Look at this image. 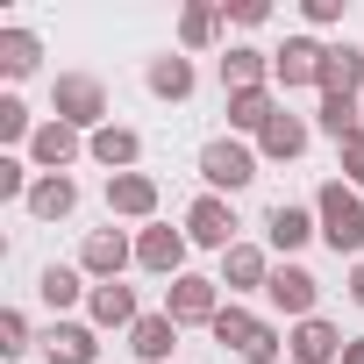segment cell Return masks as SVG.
Segmentation results:
<instances>
[{"mask_svg":"<svg viewBox=\"0 0 364 364\" xmlns=\"http://www.w3.org/2000/svg\"><path fill=\"white\" fill-rule=\"evenodd\" d=\"M208 336H215L222 350H236L243 364H286V336H279V321H264V314L243 307V300H222V314L208 321Z\"/></svg>","mask_w":364,"mask_h":364,"instance_id":"cell-1","label":"cell"},{"mask_svg":"<svg viewBox=\"0 0 364 364\" xmlns=\"http://www.w3.org/2000/svg\"><path fill=\"white\" fill-rule=\"evenodd\" d=\"M314 222H321V243L336 257H364V193L357 186L321 178V186H314Z\"/></svg>","mask_w":364,"mask_h":364,"instance_id":"cell-2","label":"cell"},{"mask_svg":"<svg viewBox=\"0 0 364 364\" xmlns=\"http://www.w3.org/2000/svg\"><path fill=\"white\" fill-rule=\"evenodd\" d=\"M257 143H243V136H215V143H200V186L208 193H222V200H236L250 178H257Z\"/></svg>","mask_w":364,"mask_h":364,"instance_id":"cell-3","label":"cell"},{"mask_svg":"<svg viewBox=\"0 0 364 364\" xmlns=\"http://www.w3.org/2000/svg\"><path fill=\"white\" fill-rule=\"evenodd\" d=\"M50 114L72 122L79 136H93V129L114 122V114H107V86H100L93 72H58V86H50Z\"/></svg>","mask_w":364,"mask_h":364,"instance_id":"cell-4","label":"cell"},{"mask_svg":"<svg viewBox=\"0 0 364 364\" xmlns=\"http://www.w3.org/2000/svg\"><path fill=\"white\" fill-rule=\"evenodd\" d=\"M178 229H186V243H193V250H215V257L243 243L236 200H222V193H193V208H186V222H178Z\"/></svg>","mask_w":364,"mask_h":364,"instance_id":"cell-5","label":"cell"},{"mask_svg":"<svg viewBox=\"0 0 364 364\" xmlns=\"http://www.w3.org/2000/svg\"><path fill=\"white\" fill-rule=\"evenodd\" d=\"M129 264H136V236H129V229H86V243H79V272H86L93 286H114Z\"/></svg>","mask_w":364,"mask_h":364,"instance_id":"cell-6","label":"cell"},{"mask_svg":"<svg viewBox=\"0 0 364 364\" xmlns=\"http://www.w3.org/2000/svg\"><path fill=\"white\" fill-rule=\"evenodd\" d=\"M186 229H171V222H150V229H136V264L150 272V279H186Z\"/></svg>","mask_w":364,"mask_h":364,"instance_id":"cell-7","label":"cell"},{"mask_svg":"<svg viewBox=\"0 0 364 364\" xmlns=\"http://www.w3.org/2000/svg\"><path fill=\"white\" fill-rule=\"evenodd\" d=\"M164 314H171L178 328H208V321L222 314V279H200V272L171 279V286H164Z\"/></svg>","mask_w":364,"mask_h":364,"instance_id":"cell-8","label":"cell"},{"mask_svg":"<svg viewBox=\"0 0 364 364\" xmlns=\"http://www.w3.org/2000/svg\"><path fill=\"white\" fill-rule=\"evenodd\" d=\"M22 157H29V164H36L43 178H58V171H72V164L86 157V136H79L72 122H58V114H43V129L29 136V150H22Z\"/></svg>","mask_w":364,"mask_h":364,"instance_id":"cell-9","label":"cell"},{"mask_svg":"<svg viewBox=\"0 0 364 364\" xmlns=\"http://www.w3.org/2000/svg\"><path fill=\"white\" fill-rule=\"evenodd\" d=\"M264 300H272V314H286V321H307V314H314V300H321V279H314L307 264H272V286H264Z\"/></svg>","mask_w":364,"mask_h":364,"instance_id":"cell-10","label":"cell"},{"mask_svg":"<svg viewBox=\"0 0 364 364\" xmlns=\"http://www.w3.org/2000/svg\"><path fill=\"white\" fill-rule=\"evenodd\" d=\"M343 328L336 321H321V314H307V321H293L286 328V364H343Z\"/></svg>","mask_w":364,"mask_h":364,"instance_id":"cell-11","label":"cell"},{"mask_svg":"<svg viewBox=\"0 0 364 364\" xmlns=\"http://www.w3.org/2000/svg\"><path fill=\"white\" fill-rule=\"evenodd\" d=\"M321 58H328V43H314V36H286L279 50H272V86H321Z\"/></svg>","mask_w":364,"mask_h":364,"instance_id":"cell-12","label":"cell"},{"mask_svg":"<svg viewBox=\"0 0 364 364\" xmlns=\"http://www.w3.org/2000/svg\"><path fill=\"white\" fill-rule=\"evenodd\" d=\"M321 236V222H314V208H300V200H279L272 215H264V250H279L286 264H293V250H307Z\"/></svg>","mask_w":364,"mask_h":364,"instance_id":"cell-13","label":"cell"},{"mask_svg":"<svg viewBox=\"0 0 364 364\" xmlns=\"http://www.w3.org/2000/svg\"><path fill=\"white\" fill-rule=\"evenodd\" d=\"M264 286H272V250H264V243H236V250H222V293H229V300L264 293Z\"/></svg>","mask_w":364,"mask_h":364,"instance_id":"cell-14","label":"cell"},{"mask_svg":"<svg viewBox=\"0 0 364 364\" xmlns=\"http://www.w3.org/2000/svg\"><path fill=\"white\" fill-rule=\"evenodd\" d=\"M321 100H364V50L343 36V43H328V58H321V86H314Z\"/></svg>","mask_w":364,"mask_h":364,"instance_id":"cell-15","label":"cell"},{"mask_svg":"<svg viewBox=\"0 0 364 364\" xmlns=\"http://www.w3.org/2000/svg\"><path fill=\"white\" fill-rule=\"evenodd\" d=\"M43 364H100V328L93 321H50L43 328Z\"/></svg>","mask_w":364,"mask_h":364,"instance_id":"cell-16","label":"cell"},{"mask_svg":"<svg viewBox=\"0 0 364 364\" xmlns=\"http://www.w3.org/2000/svg\"><path fill=\"white\" fill-rule=\"evenodd\" d=\"M107 215L114 222H157V178L150 171H122V178H107Z\"/></svg>","mask_w":364,"mask_h":364,"instance_id":"cell-17","label":"cell"},{"mask_svg":"<svg viewBox=\"0 0 364 364\" xmlns=\"http://www.w3.org/2000/svg\"><path fill=\"white\" fill-rule=\"evenodd\" d=\"M86 157H93V164H107V178H122V171H136V164H143V136H136L129 122H107V129H93V136H86Z\"/></svg>","mask_w":364,"mask_h":364,"instance_id":"cell-18","label":"cell"},{"mask_svg":"<svg viewBox=\"0 0 364 364\" xmlns=\"http://www.w3.org/2000/svg\"><path fill=\"white\" fill-rule=\"evenodd\" d=\"M222 29H229L222 0H186V8H178V50H186V58L215 50V43H222Z\"/></svg>","mask_w":364,"mask_h":364,"instance_id":"cell-19","label":"cell"},{"mask_svg":"<svg viewBox=\"0 0 364 364\" xmlns=\"http://www.w3.org/2000/svg\"><path fill=\"white\" fill-rule=\"evenodd\" d=\"M286 107H279V86H250V93H229V136H264L272 122H279Z\"/></svg>","mask_w":364,"mask_h":364,"instance_id":"cell-20","label":"cell"},{"mask_svg":"<svg viewBox=\"0 0 364 364\" xmlns=\"http://www.w3.org/2000/svg\"><path fill=\"white\" fill-rule=\"evenodd\" d=\"M307 143H314V122L286 107V114L257 136V157H264V164H293V157H307Z\"/></svg>","mask_w":364,"mask_h":364,"instance_id":"cell-21","label":"cell"},{"mask_svg":"<svg viewBox=\"0 0 364 364\" xmlns=\"http://www.w3.org/2000/svg\"><path fill=\"white\" fill-rule=\"evenodd\" d=\"M36 293H43V307L65 321L79 300H93V279H86L79 264H43V272H36Z\"/></svg>","mask_w":364,"mask_h":364,"instance_id":"cell-22","label":"cell"},{"mask_svg":"<svg viewBox=\"0 0 364 364\" xmlns=\"http://www.w3.org/2000/svg\"><path fill=\"white\" fill-rule=\"evenodd\" d=\"M250 86H272V50L229 43V50H222V93H250Z\"/></svg>","mask_w":364,"mask_h":364,"instance_id":"cell-23","label":"cell"},{"mask_svg":"<svg viewBox=\"0 0 364 364\" xmlns=\"http://www.w3.org/2000/svg\"><path fill=\"white\" fill-rule=\"evenodd\" d=\"M86 321H93V328H122V336H129V328L143 321V307H136V286H122V279H114V286H93V300H86Z\"/></svg>","mask_w":364,"mask_h":364,"instance_id":"cell-24","label":"cell"},{"mask_svg":"<svg viewBox=\"0 0 364 364\" xmlns=\"http://www.w3.org/2000/svg\"><path fill=\"white\" fill-rule=\"evenodd\" d=\"M143 86H150L157 100H193V86H200V72H193V58H186V50H164V58H150V72H143Z\"/></svg>","mask_w":364,"mask_h":364,"instance_id":"cell-25","label":"cell"},{"mask_svg":"<svg viewBox=\"0 0 364 364\" xmlns=\"http://www.w3.org/2000/svg\"><path fill=\"white\" fill-rule=\"evenodd\" d=\"M22 208H29V222H65V215L79 208V178H72V171H58V178L36 171V186H29Z\"/></svg>","mask_w":364,"mask_h":364,"instance_id":"cell-26","label":"cell"},{"mask_svg":"<svg viewBox=\"0 0 364 364\" xmlns=\"http://www.w3.org/2000/svg\"><path fill=\"white\" fill-rule=\"evenodd\" d=\"M129 350L143 357V364H171V350H178V321L157 307V314H143L136 328H129Z\"/></svg>","mask_w":364,"mask_h":364,"instance_id":"cell-27","label":"cell"},{"mask_svg":"<svg viewBox=\"0 0 364 364\" xmlns=\"http://www.w3.org/2000/svg\"><path fill=\"white\" fill-rule=\"evenodd\" d=\"M36 65H43V36L22 29V22H8V29H0V79H29Z\"/></svg>","mask_w":364,"mask_h":364,"instance_id":"cell-28","label":"cell"},{"mask_svg":"<svg viewBox=\"0 0 364 364\" xmlns=\"http://www.w3.org/2000/svg\"><path fill=\"white\" fill-rule=\"evenodd\" d=\"M357 129H364V100H321V107H314V136H328L336 150H343Z\"/></svg>","mask_w":364,"mask_h":364,"instance_id":"cell-29","label":"cell"},{"mask_svg":"<svg viewBox=\"0 0 364 364\" xmlns=\"http://www.w3.org/2000/svg\"><path fill=\"white\" fill-rule=\"evenodd\" d=\"M36 129H43V122L29 114V100H22V93H0V143H8V150L22 143V150H29V136H36Z\"/></svg>","mask_w":364,"mask_h":364,"instance_id":"cell-30","label":"cell"},{"mask_svg":"<svg viewBox=\"0 0 364 364\" xmlns=\"http://www.w3.org/2000/svg\"><path fill=\"white\" fill-rule=\"evenodd\" d=\"M36 343H43V336L29 328V314H22V307H0V357H29Z\"/></svg>","mask_w":364,"mask_h":364,"instance_id":"cell-31","label":"cell"},{"mask_svg":"<svg viewBox=\"0 0 364 364\" xmlns=\"http://www.w3.org/2000/svg\"><path fill=\"white\" fill-rule=\"evenodd\" d=\"M29 186H36V164L22 150H0V200H29Z\"/></svg>","mask_w":364,"mask_h":364,"instance_id":"cell-32","label":"cell"},{"mask_svg":"<svg viewBox=\"0 0 364 364\" xmlns=\"http://www.w3.org/2000/svg\"><path fill=\"white\" fill-rule=\"evenodd\" d=\"M222 15H229L236 29H264V22H272V8H264V0H222Z\"/></svg>","mask_w":364,"mask_h":364,"instance_id":"cell-33","label":"cell"},{"mask_svg":"<svg viewBox=\"0 0 364 364\" xmlns=\"http://www.w3.org/2000/svg\"><path fill=\"white\" fill-rule=\"evenodd\" d=\"M336 157H343V186H357V193H364V129H357Z\"/></svg>","mask_w":364,"mask_h":364,"instance_id":"cell-34","label":"cell"},{"mask_svg":"<svg viewBox=\"0 0 364 364\" xmlns=\"http://www.w3.org/2000/svg\"><path fill=\"white\" fill-rule=\"evenodd\" d=\"M300 22L307 29H336L343 22V0H300Z\"/></svg>","mask_w":364,"mask_h":364,"instance_id":"cell-35","label":"cell"},{"mask_svg":"<svg viewBox=\"0 0 364 364\" xmlns=\"http://www.w3.org/2000/svg\"><path fill=\"white\" fill-rule=\"evenodd\" d=\"M343 286H350V300H357V307H364V257H357V264H350V279H343Z\"/></svg>","mask_w":364,"mask_h":364,"instance_id":"cell-36","label":"cell"},{"mask_svg":"<svg viewBox=\"0 0 364 364\" xmlns=\"http://www.w3.org/2000/svg\"><path fill=\"white\" fill-rule=\"evenodd\" d=\"M343 364H364V336H350V343H343Z\"/></svg>","mask_w":364,"mask_h":364,"instance_id":"cell-37","label":"cell"}]
</instances>
